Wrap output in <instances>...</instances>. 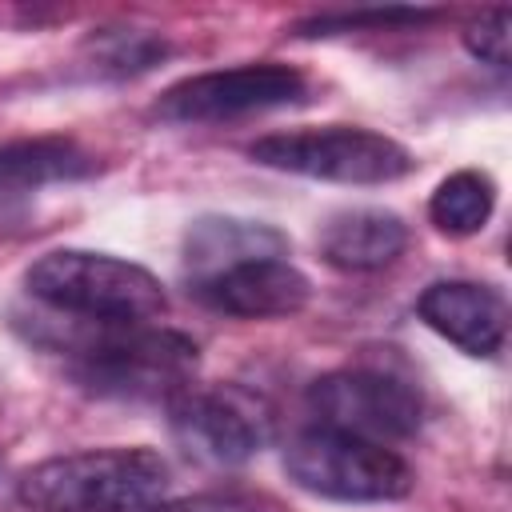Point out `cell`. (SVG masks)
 Masks as SVG:
<instances>
[{
    "label": "cell",
    "mask_w": 512,
    "mask_h": 512,
    "mask_svg": "<svg viewBox=\"0 0 512 512\" xmlns=\"http://www.w3.org/2000/svg\"><path fill=\"white\" fill-rule=\"evenodd\" d=\"M408 244V228L388 208H348L320 228V256L340 272H376Z\"/></svg>",
    "instance_id": "obj_12"
},
{
    "label": "cell",
    "mask_w": 512,
    "mask_h": 512,
    "mask_svg": "<svg viewBox=\"0 0 512 512\" xmlns=\"http://www.w3.org/2000/svg\"><path fill=\"white\" fill-rule=\"evenodd\" d=\"M92 48H96V68L112 72V76L144 72L168 52L164 40H156L148 32H104V36L92 40Z\"/></svg>",
    "instance_id": "obj_16"
},
{
    "label": "cell",
    "mask_w": 512,
    "mask_h": 512,
    "mask_svg": "<svg viewBox=\"0 0 512 512\" xmlns=\"http://www.w3.org/2000/svg\"><path fill=\"white\" fill-rule=\"evenodd\" d=\"M248 156L264 168L328 180V184H392L416 168L412 152L400 140L360 124L272 132V136H260L248 148Z\"/></svg>",
    "instance_id": "obj_5"
},
{
    "label": "cell",
    "mask_w": 512,
    "mask_h": 512,
    "mask_svg": "<svg viewBox=\"0 0 512 512\" xmlns=\"http://www.w3.org/2000/svg\"><path fill=\"white\" fill-rule=\"evenodd\" d=\"M168 408L180 448L204 464H244L272 436L268 408L244 388H184Z\"/></svg>",
    "instance_id": "obj_8"
},
{
    "label": "cell",
    "mask_w": 512,
    "mask_h": 512,
    "mask_svg": "<svg viewBox=\"0 0 512 512\" xmlns=\"http://www.w3.org/2000/svg\"><path fill=\"white\" fill-rule=\"evenodd\" d=\"M64 356L68 376L92 396L116 400H176L192 388L196 344L172 328L152 324H92L56 320V332H36Z\"/></svg>",
    "instance_id": "obj_1"
},
{
    "label": "cell",
    "mask_w": 512,
    "mask_h": 512,
    "mask_svg": "<svg viewBox=\"0 0 512 512\" xmlns=\"http://www.w3.org/2000/svg\"><path fill=\"white\" fill-rule=\"evenodd\" d=\"M24 284L48 312L68 320L152 324L168 308L164 284L148 268L108 252H88V248L44 252L28 268Z\"/></svg>",
    "instance_id": "obj_3"
},
{
    "label": "cell",
    "mask_w": 512,
    "mask_h": 512,
    "mask_svg": "<svg viewBox=\"0 0 512 512\" xmlns=\"http://www.w3.org/2000/svg\"><path fill=\"white\" fill-rule=\"evenodd\" d=\"M304 92L308 84L292 64L260 60V64H236L176 80L156 100V116L168 124H224L236 116L288 108L304 100Z\"/></svg>",
    "instance_id": "obj_6"
},
{
    "label": "cell",
    "mask_w": 512,
    "mask_h": 512,
    "mask_svg": "<svg viewBox=\"0 0 512 512\" xmlns=\"http://www.w3.org/2000/svg\"><path fill=\"white\" fill-rule=\"evenodd\" d=\"M420 320L468 356H496L508 336V304L492 284L436 280L416 300Z\"/></svg>",
    "instance_id": "obj_10"
},
{
    "label": "cell",
    "mask_w": 512,
    "mask_h": 512,
    "mask_svg": "<svg viewBox=\"0 0 512 512\" xmlns=\"http://www.w3.org/2000/svg\"><path fill=\"white\" fill-rule=\"evenodd\" d=\"M492 208H496V184L476 168H460L444 176L428 200V216L444 236H476L488 224Z\"/></svg>",
    "instance_id": "obj_14"
},
{
    "label": "cell",
    "mask_w": 512,
    "mask_h": 512,
    "mask_svg": "<svg viewBox=\"0 0 512 512\" xmlns=\"http://www.w3.org/2000/svg\"><path fill=\"white\" fill-rule=\"evenodd\" d=\"M436 20L432 8H356V12H324V16H312L304 24H296V36H340V32H360V28H372V32H388V28H416V24H428Z\"/></svg>",
    "instance_id": "obj_15"
},
{
    "label": "cell",
    "mask_w": 512,
    "mask_h": 512,
    "mask_svg": "<svg viewBox=\"0 0 512 512\" xmlns=\"http://www.w3.org/2000/svg\"><path fill=\"white\" fill-rule=\"evenodd\" d=\"M92 172H96L92 152H84L68 136H32V140L0 144V196L84 180Z\"/></svg>",
    "instance_id": "obj_13"
},
{
    "label": "cell",
    "mask_w": 512,
    "mask_h": 512,
    "mask_svg": "<svg viewBox=\"0 0 512 512\" xmlns=\"http://www.w3.org/2000/svg\"><path fill=\"white\" fill-rule=\"evenodd\" d=\"M464 48L480 64L504 72L508 60H512V12L508 8H488L480 20H472L464 28Z\"/></svg>",
    "instance_id": "obj_17"
},
{
    "label": "cell",
    "mask_w": 512,
    "mask_h": 512,
    "mask_svg": "<svg viewBox=\"0 0 512 512\" xmlns=\"http://www.w3.org/2000/svg\"><path fill=\"white\" fill-rule=\"evenodd\" d=\"M308 408L320 420V428L352 432L376 444L408 440L424 420L420 392L408 380L380 368H340L312 380Z\"/></svg>",
    "instance_id": "obj_7"
},
{
    "label": "cell",
    "mask_w": 512,
    "mask_h": 512,
    "mask_svg": "<svg viewBox=\"0 0 512 512\" xmlns=\"http://www.w3.org/2000/svg\"><path fill=\"white\" fill-rule=\"evenodd\" d=\"M284 472L296 488L340 500V504H388L404 500L416 484L408 460L388 444L336 432V428H304L284 448Z\"/></svg>",
    "instance_id": "obj_4"
},
{
    "label": "cell",
    "mask_w": 512,
    "mask_h": 512,
    "mask_svg": "<svg viewBox=\"0 0 512 512\" xmlns=\"http://www.w3.org/2000/svg\"><path fill=\"white\" fill-rule=\"evenodd\" d=\"M256 256H288V236L264 220H240V216H200L184 236L188 284L208 280Z\"/></svg>",
    "instance_id": "obj_11"
},
{
    "label": "cell",
    "mask_w": 512,
    "mask_h": 512,
    "mask_svg": "<svg viewBox=\"0 0 512 512\" xmlns=\"http://www.w3.org/2000/svg\"><path fill=\"white\" fill-rule=\"evenodd\" d=\"M192 292L212 312L236 320H280V316H296L312 300V280L288 256H256L208 280H196Z\"/></svg>",
    "instance_id": "obj_9"
},
{
    "label": "cell",
    "mask_w": 512,
    "mask_h": 512,
    "mask_svg": "<svg viewBox=\"0 0 512 512\" xmlns=\"http://www.w3.org/2000/svg\"><path fill=\"white\" fill-rule=\"evenodd\" d=\"M172 484L152 448H84L20 472L16 500L32 512H144Z\"/></svg>",
    "instance_id": "obj_2"
},
{
    "label": "cell",
    "mask_w": 512,
    "mask_h": 512,
    "mask_svg": "<svg viewBox=\"0 0 512 512\" xmlns=\"http://www.w3.org/2000/svg\"><path fill=\"white\" fill-rule=\"evenodd\" d=\"M144 512H264L248 496H184V500H156Z\"/></svg>",
    "instance_id": "obj_18"
}]
</instances>
